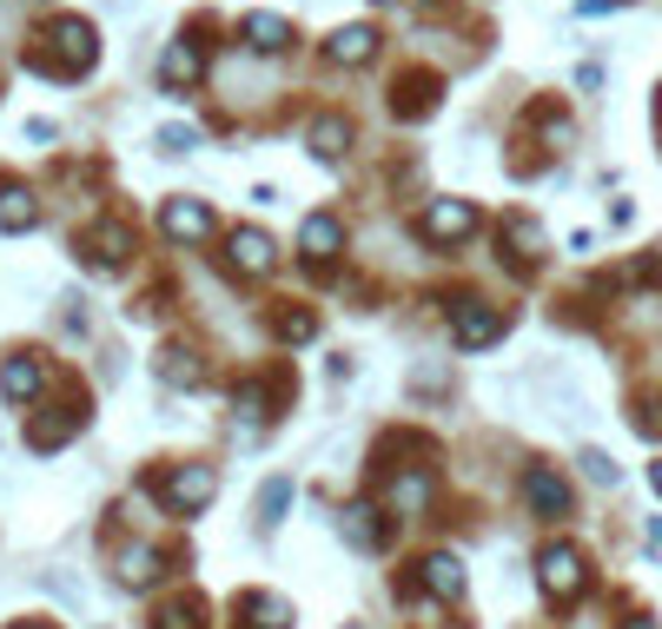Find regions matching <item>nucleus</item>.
<instances>
[{
	"label": "nucleus",
	"mask_w": 662,
	"mask_h": 629,
	"mask_svg": "<svg viewBox=\"0 0 662 629\" xmlns=\"http://www.w3.org/2000/svg\"><path fill=\"white\" fill-rule=\"evenodd\" d=\"M285 504H292V478H272L265 497H259V531H272V524L285 517Z\"/></svg>",
	"instance_id": "21"
},
{
	"label": "nucleus",
	"mask_w": 662,
	"mask_h": 629,
	"mask_svg": "<svg viewBox=\"0 0 662 629\" xmlns=\"http://www.w3.org/2000/svg\"><path fill=\"white\" fill-rule=\"evenodd\" d=\"M345 537H351L358 551H378V544H385V531H378V511H371V504H351V511H345Z\"/></svg>",
	"instance_id": "18"
},
{
	"label": "nucleus",
	"mask_w": 662,
	"mask_h": 629,
	"mask_svg": "<svg viewBox=\"0 0 662 629\" xmlns=\"http://www.w3.org/2000/svg\"><path fill=\"white\" fill-rule=\"evenodd\" d=\"M119 577H126V584H153V577H159V551H146V544L126 551V557H119Z\"/></svg>",
	"instance_id": "22"
},
{
	"label": "nucleus",
	"mask_w": 662,
	"mask_h": 629,
	"mask_svg": "<svg viewBox=\"0 0 662 629\" xmlns=\"http://www.w3.org/2000/svg\"><path fill=\"white\" fill-rule=\"evenodd\" d=\"M33 391H40V365H33V358H7V365H0V398H7V405H27Z\"/></svg>",
	"instance_id": "16"
},
{
	"label": "nucleus",
	"mask_w": 662,
	"mask_h": 629,
	"mask_svg": "<svg viewBox=\"0 0 662 629\" xmlns=\"http://www.w3.org/2000/svg\"><path fill=\"white\" fill-rule=\"evenodd\" d=\"M239 33H245V46H259V53H279V46L292 40V27H285L279 13H245Z\"/></svg>",
	"instance_id": "15"
},
{
	"label": "nucleus",
	"mask_w": 662,
	"mask_h": 629,
	"mask_svg": "<svg viewBox=\"0 0 662 629\" xmlns=\"http://www.w3.org/2000/svg\"><path fill=\"white\" fill-rule=\"evenodd\" d=\"M159 146H166V153H186V146H192V126H166Z\"/></svg>",
	"instance_id": "29"
},
{
	"label": "nucleus",
	"mask_w": 662,
	"mask_h": 629,
	"mask_svg": "<svg viewBox=\"0 0 662 629\" xmlns=\"http://www.w3.org/2000/svg\"><path fill=\"white\" fill-rule=\"evenodd\" d=\"M80 418H86L80 405H60L53 418H33V424H27V444H33V451H53L60 438H73V431H80Z\"/></svg>",
	"instance_id": "12"
},
{
	"label": "nucleus",
	"mask_w": 662,
	"mask_h": 629,
	"mask_svg": "<svg viewBox=\"0 0 662 629\" xmlns=\"http://www.w3.org/2000/svg\"><path fill=\"white\" fill-rule=\"evenodd\" d=\"M13 629H46V623H13Z\"/></svg>",
	"instance_id": "31"
},
{
	"label": "nucleus",
	"mask_w": 662,
	"mask_h": 629,
	"mask_svg": "<svg viewBox=\"0 0 662 629\" xmlns=\"http://www.w3.org/2000/svg\"><path fill=\"white\" fill-rule=\"evenodd\" d=\"M345 139H351V133H345V119H318V126H312L318 159H338V153H345Z\"/></svg>",
	"instance_id": "23"
},
{
	"label": "nucleus",
	"mask_w": 662,
	"mask_h": 629,
	"mask_svg": "<svg viewBox=\"0 0 662 629\" xmlns=\"http://www.w3.org/2000/svg\"><path fill=\"white\" fill-rule=\"evenodd\" d=\"M325 53H332L338 66H365V60L378 53V27H365V20H358V27H338V33L325 40Z\"/></svg>",
	"instance_id": "8"
},
{
	"label": "nucleus",
	"mask_w": 662,
	"mask_h": 629,
	"mask_svg": "<svg viewBox=\"0 0 662 629\" xmlns=\"http://www.w3.org/2000/svg\"><path fill=\"white\" fill-rule=\"evenodd\" d=\"M159 629H199V610H192V604H172V610L159 617Z\"/></svg>",
	"instance_id": "28"
},
{
	"label": "nucleus",
	"mask_w": 662,
	"mask_h": 629,
	"mask_svg": "<svg viewBox=\"0 0 662 629\" xmlns=\"http://www.w3.org/2000/svg\"><path fill=\"white\" fill-rule=\"evenodd\" d=\"M212 491H219V478H212V464H179L166 484H159V497L179 511V517H192V511H206L212 504Z\"/></svg>",
	"instance_id": "3"
},
{
	"label": "nucleus",
	"mask_w": 662,
	"mask_h": 629,
	"mask_svg": "<svg viewBox=\"0 0 662 629\" xmlns=\"http://www.w3.org/2000/svg\"><path fill=\"white\" fill-rule=\"evenodd\" d=\"M504 239L517 245V259H537V252H544V232H537V219H511V226H504Z\"/></svg>",
	"instance_id": "24"
},
{
	"label": "nucleus",
	"mask_w": 662,
	"mask_h": 629,
	"mask_svg": "<svg viewBox=\"0 0 662 629\" xmlns=\"http://www.w3.org/2000/svg\"><path fill=\"white\" fill-rule=\"evenodd\" d=\"M46 46L53 53H33V66L40 73H80V66H93V20H80V13H60L53 27H46Z\"/></svg>",
	"instance_id": "1"
},
{
	"label": "nucleus",
	"mask_w": 662,
	"mask_h": 629,
	"mask_svg": "<svg viewBox=\"0 0 662 629\" xmlns=\"http://www.w3.org/2000/svg\"><path fill=\"white\" fill-rule=\"evenodd\" d=\"M159 378H166V385H199V358L172 345V352H159Z\"/></svg>",
	"instance_id": "20"
},
{
	"label": "nucleus",
	"mask_w": 662,
	"mask_h": 629,
	"mask_svg": "<svg viewBox=\"0 0 662 629\" xmlns=\"http://www.w3.org/2000/svg\"><path fill=\"white\" fill-rule=\"evenodd\" d=\"M418 584H424L431 597H458V590H464V564H458L451 551H438V557H424V570H418Z\"/></svg>",
	"instance_id": "14"
},
{
	"label": "nucleus",
	"mask_w": 662,
	"mask_h": 629,
	"mask_svg": "<svg viewBox=\"0 0 662 629\" xmlns=\"http://www.w3.org/2000/svg\"><path fill=\"white\" fill-rule=\"evenodd\" d=\"M159 226H166L172 239H206V232H212V212H206V206H192V199H166Z\"/></svg>",
	"instance_id": "10"
},
{
	"label": "nucleus",
	"mask_w": 662,
	"mask_h": 629,
	"mask_svg": "<svg viewBox=\"0 0 662 629\" xmlns=\"http://www.w3.org/2000/svg\"><path fill=\"white\" fill-rule=\"evenodd\" d=\"M239 617H252V629H285L292 623V610H285L279 597H239Z\"/></svg>",
	"instance_id": "19"
},
{
	"label": "nucleus",
	"mask_w": 662,
	"mask_h": 629,
	"mask_svg": "<svg viewBox=\"0 0 662 629\" xmlns=\"http://www.w3.org/2000/svg\"><path fill=\"white\" fill-rule=\"evenodd\" d=\"M33 219H40L33 192H27V186H0V232H27Z\"/></svg>",
	"instance_id": "17"
},
{
	"label": "nucleus",
	"mask_w": 662,
	"mask_h": 629,
	"mask_svg": "<svg viewBox=\"0 0 662 629\" xmlns=\"http://www.w3.org/2000/svg\"><path fill=\"white\" fill-rule=\"evenodd\" d=\"M298 245H305V259H312V265H325V259H338L345 226H338L332 212H312V219H305V232H298Z\"/></svg>",
	"instance_id": "9"
},
{
	"label": "nucleus",
	"mask_w": 662,
	"mask_h": 629,
	"mask_svg": "<svg viewBox=\"0 0 662 629\" xmlns=\"http://www.w3.org/2000/svg\"><path fill=\"white\" fill-rule=\"evenodd\" d=\"M524 497H530V511H537V517H564V511H570V484H564L557 471H544V464L524 478Z\"/></svg>",
	"instance_id": "7"
},
{
	"label": "nucleus",
	"mask_w": 662,
	"mask_h": 629,
	"mask_svg": "<svg viewBox=\"0 0 662 629\" xmlns=\"http://www.w3.org/2000/svg\"><path fill=\"white\" fill-rule=\"evenodd\" d=\"M391 504H398V511H424V504H431V478H404V484L391 491Z\"/></svg>",
	"instance_id": "25"
},
{
	"label": "nucleus",
	"mask_w": 662,
	"mask_h": 629,
	"mask_svg": "<svg viewBox=\"0 0 662 629\" xmlns=\"http://www.w3.org/2000/svg\"><path fill=\"white\" fill-rule=\"evenodd\" d=\"M630 629H656V623H630Z\"/></svg>",
	"instance_id": "32"
},
{
	"label": "nucleus",
	"mask_w": 662,
	"mask_h": 629,
	"mask_svg": "<svg viewBox=\"0 0 662 629\" xmlns=\"http://www.w3.org/2000/svg\"><path fill=\"white\" fill-rule=\"evenodd\" d=\"M464 232H477V206L471 199H431V212H424V239H464Z\"/></svg>",
	"instance_id": "5"
},
{
	"label": "nucleus",
	"mask_w": 662,
	"mask_h": 629,
	"mask_svg": "<svg viewBox=\"0 0 662 629\" xmlns=\"http://www.w3.org/2000/svg\"><path fill=\"white\" fill-rule=\"evenodd\" d=\"M584 478H597V484H617V464H610L603 451H584Z\"/></svg>",
	"instance_id": "27"
},
{
	"label": "nucleus",
	"mask_w": 662,
	"mask_h": 629,
	"mask_svg": "<svg viewBox=\"0 0 662 629\" xmlns=\"http://www.w3.org/2000/svg\"><path fill=\"white\" fill-rule=\"evenodd\" d=\"M225 252H232V265H239L245 279H265V272L279 265V245H272V239H265L259 226H245V232H232V239H225Z\"/></svg>",
	"instance_id": "6"
},
{
	"label": "nucleus",
	"mask_w": 662,
	"mask_h": 629,
	"mask_svg": "<svg viewBox=\"0 0 662 629\" xmlns=\"http://www.w3.org/2000/svg\"><path fill=\"white\" fill-rule=\"evenodd\" d=\"M199 66H206V53H199L192 40H179V46H166V60H159V80L179 93V86H192V80H199Z\"/></svg>",
	"instance_id": "13"
},
{
	"label": "nucleus",
	"mask_w": 662,
	"mask_h": 629,
	"mask_svg": "<svg viewBox=\"0 0 662 629\" xmlns=\"http://www.w3.org/2000/svg\"><path fill=\"white\" fill-rule=\"evenodd\" d=\"M312 332H318V325H312V312H285V318H279V338H285V345H305Z\"/></svg>",
	"instance_id": "26"
},
{
	"label": "nucleus",
	"mask_w": 662,
	"mask_h": 629,
	"mask_svg": "<svg viewBox=\"0 0 662 629\" xmlns=\"http://www.w3.org/2000/svg\"><path fill=\"white\" fill-rule=\"evenodd\" d=\"M537 584H544L550 604H570V597L584 590V557H577L570 544H550V551L537 557Z\"/></svg>",
	"instance_id": "4"
},
{
	"label": "nucleus",
	"mask_w": 662,
	"mask_h": 629,
	"mask_svg": "<svg viewBox=\"0 0 662 629\" xmlns=\"http://www.w3.org/2000/svg\"><path fill=\"white\" fill-rule=\"evenodd\" d=\"M86 252H93L99 265H126V252H133V232H126L119 219H99V226L86 232Z\"/></svg>",
	"instance_id": "11"
},
{
	"label": "nucleus",
	"mask_w": 662,
	"mask_h": 629,
	"mask_svg": "<svg viewBox=\"0 0 662 629\" xmlns=\"http://www.w3.org/2000/svg\"><path fill=\"white\" fill-rule=\"evenodd\" d=\"M650 484H656V491H662V464H656V471H650Z\"/></svg>",
	"instance_id": "30"
},
{
	"label": "nucleus",
	"mask_w": 662,
	"mask_h": 629,
	"mask_svg": "<svg viewBox=\"0 0 662 629\" xmlns=\"http://www.w3.org/2000/svg\"><path fill=\"white\" fill-rule=\"evenodd\" d=\"M451 338L464 352H484L491 338H504V312L484 305V298H464V305H451Z\"/></svg>",
	"instance_id": "2"
}]
</instances>
